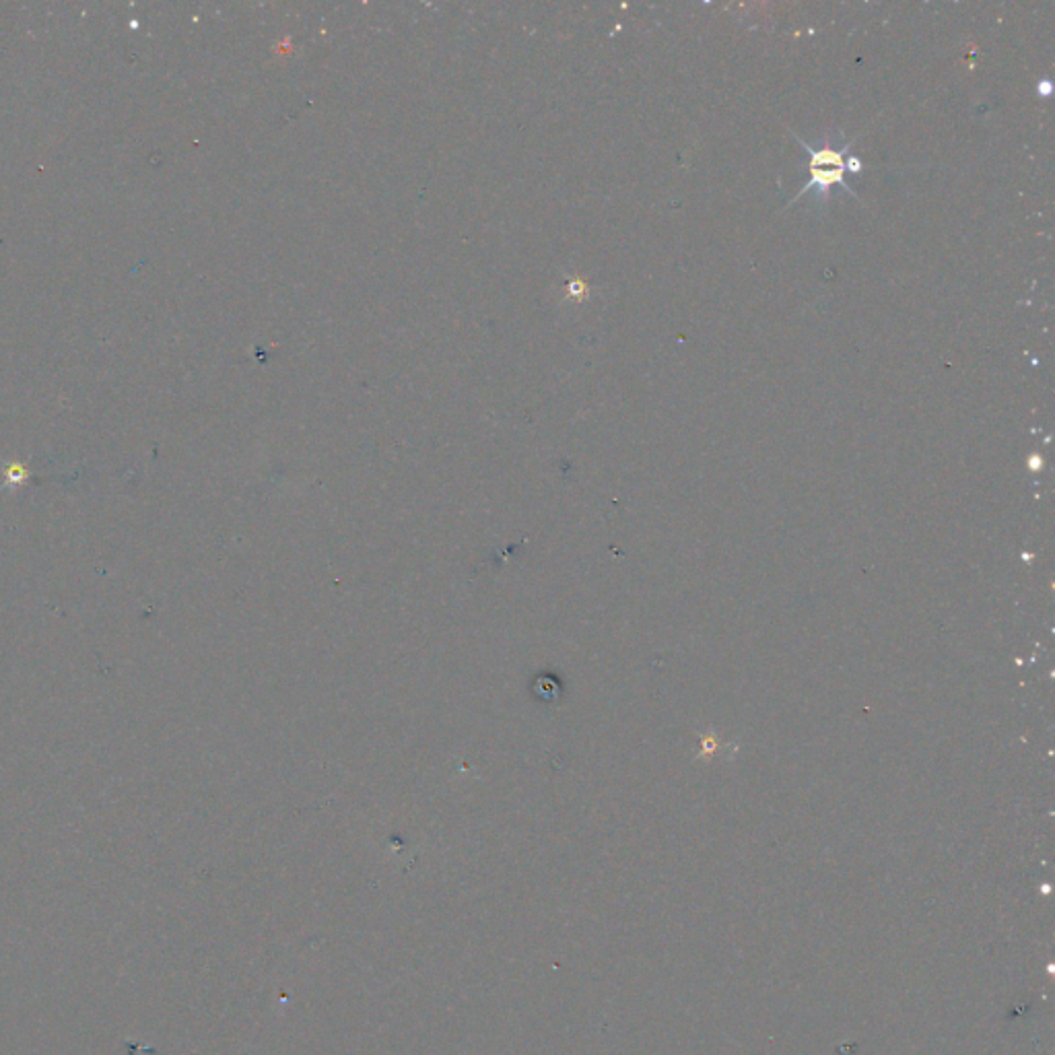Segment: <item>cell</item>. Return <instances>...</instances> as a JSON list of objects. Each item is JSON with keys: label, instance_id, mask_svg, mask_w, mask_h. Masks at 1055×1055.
<instances>
[{"label": "cell", "instance_id": "1", "mask_svg": "<svg viewBox=\"0 0 1055 1055\" xmlns=\"http://www.w3.org/2000/svg\"><path fill=\"white\" fill-rule=\"evenodd\" d=\"M802 145H804L806 153L810 155V165H808L810 182L802 188V192L796 196V200L802 198L808 190H814L816 200L823 204V202H827L829 188L833 184L843 186L845 192L856 196V192L843 182V172H845L843 155L852 151V143L839 145V143H835V136H833V139L823 141L819 147H812V145H806V143H802Z\"/></svg>", "mask_w": 1055, "mask_h": 1055}]
</instances>
